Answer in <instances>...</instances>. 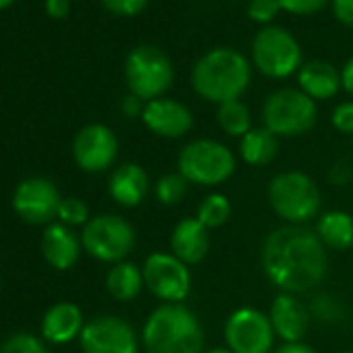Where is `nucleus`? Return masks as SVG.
I'll use <instances>...</instances> for the list:
<instances>
[{"label": "nucleus", "mask_w": 353, "mask_h": 353, "mask_svg": "<svg viewBox=\"0 0 353 353\" xmlns=\"http://www.w3.org/2000/svg\"><path fill=\"white\" fill-rule=\"evenodd\" d=\"M42 252L52 268L69 270L77 264L81 252V239L63 223H52L46 227L42 237Z\"/></svg>", "instance_id": "19"}, {"label": "nucleus", "mask_w": 353, "mask_h": 353, "mask_svg": "<svg viewBox=\"0 0 353 353\" xmlns=\"http://www.w3.org/2000/svg\"><path fill=\"white\" fill-rule=\"evenodd\" d=\"M204 353H233V351L229 347H214V349H208Z\"/></svg>", "instance_id": "41"}, {"label": "nucleus", "mask_w": 353, "mask_h": 353, "mask_svg": "<svg viewBox=\"0 0 353 353\" xmlns=\"http://www.w3.org/2000/svg\"><path fill=\"white\" fill-rule=\"evenodd\" d=\"M100 3L114 15L131 17V15H137L145 9L148 0H100Z\"/></svg>", "instance_id": "34"}, {"label": "nucleus", "mask_w": 353, "mask_h": 353, "mask_svg": "<svg viewBox=\"0 0 353 353\" xmlns=\"http://www.w3.org/2000/svg\"><path fill=\"white\" fill-rule=\"evenodd\" d=\"M310 316L320 320V322H324V324H336V322H341L345 318V307H343V303L336 297L322 293V295L312 299Z\"/></svg>", "instance_id": "28"}, {"label": "nucleus", "mask_w": 353, "mask_h": 353, "mask_svg": "<svg viewBox=\"0 0 353 353\" xmlns=\"http://www.w3.org/2000/svg\"><path fill=\"white\" fill-rule=\"evenodd\" d=\"M188 179L176 170V172H166L154 185V196L162 206H176L188 194Z\"/></svg>", "instance_id": "27"}, {"label": "nucleus", "mask_w": 353, "mask_h": 353, "mask_svg": "<svg viewBox=\"0 0 353 353\" xmlns=\"http://www.w3.org/2000/svg\"><path fill=\"white\" fill-rule=\"evenodd\" d=\"M141 272L145 289L162 303H183L192 293L190 266L174 254H150L141 266Z\"/></svg>", "instance_id": "10"}, {"label": "nucleus", "mask_w": 353, "mask_h": 353, "mask_svg": "<svg viewBox=\"0 0 353 353\" xmlns=\"http://www.w3.org/2000/svg\"><path fill=\"white\" fill-rule=\"evenodd\" d=\"M148 353H204L206 336L198 314L185 303H160L143 322Z\"/></svg>", "instance_id": "2"}, {"label": "nucleus", "mask_w": 353, "mask_h": 353, "mask_svg": "<svg viewBox=\"0 0 353 353\" xmlns=\"http://www.w3.org/2000/svg\"><path fill=\"white\" fill-rule=\"evenodd\" d=\"M316 235L324 248L345 252L353 248V216L343 210H330L318 216Z\"/></svg>", "instance_id": "22"}, {"label": "nucleus", "mask_w": 353, "mask_h": 353, "mask_svg": "<svg viewBox=\"0 0 353 353\" xmlns=\"http://www.w3.org/2000/svg\"><path fill=\"white\" fill-rule=\"evenodd\" d=\"M250 81V61L233 48H216L206 52L198 59L192 71V85L196 94L214 104L239 100Z\"/></svg>", "instance_id": "3"}, {"label": "nucleus", "mask_w": 353, "mask_h": 353, "mask_svg": "<svg viewBox=\"0 0 353 353\" xmlns=\"http://www.w3.org/2000/svg\"><path fill=\"white\" fill-rule=\"evenodd\" d=\"M216 121L221 125V129L231 135V137H243L248 131H252V112L248 108V104H243L241 100H231V102H223L219 104L216 110Z\"/></svg>", "instance_id": "25"}, {"label": "nucleus", "mask_w": 353, "mask_h": 353, "mask_svg": "<svg viewBox=\"0 0 353 353\" xmlns=\"http://www.w3.org/2000/svg\"><path fill=\"white\" fill-rule=\"evenodd\" d=\"M59 219L67 227H77V225L85 227L90 221V208L79 198H65L59 206Z\"/></svg>", "instance_id": "29"}, {"label": "nucleus", "mask_w": 353, "mask_h": 353, "mask_svg": "<svg viewBox=\"0 0 353 353\" xmlns=\"http://www.w3.org/2000/svg\"><path fill=\"white\" fill-rule=\"evenodd\" d=\"M332 11L343 26L353 28V0H332Z\"/></svg>", "instance_id": "36"}, {"label": "nucleus", "mask_w": 353, "mask_h": 353, "mask_svg": "<svg viewBox=\"0 0 353 353\" xmlns=\"http://www.w3.org/2000/svg\"><path fill=\"white\" fill-rule=\"evenodd\" d=\"M281 11L279 0H250L248 15L256 23H270Z\"/></svg>", "instance_id": "31"}, {"label": "nucleus", "mask_w": 353, "mask_h": 353, "mask_svg": "<svg viewBox=\"0 0 353 353\" xmlns=\"http://www.w3.org/2000/svg\"><path fill=\"white\" fill-rule=\"evenodd\" d=\"M119 154L117 135L100 123L85 125L73 141L75 162L85 172H102L106 170Z\"/></svg>", "instance_id": "14"}, {"label": "nucleus", "mask_w": 353, "mask_h": 353, "mask_svg": "<svg viewBox=\"0 0 353 353\" xmlns=\"http://www.w3.org/2000/svg\"><path fill=\"white\" fill-rule=\"evenodd\" d=\"M141 121L154 135L166 139H179L194 127L192 110L183 102L164 96L145 102Z\"/></svg>", "instance_id": "15"}, {"label": "nucleus", "mask_w": 353, "mask_h": 353, "mask_svg": "<svg viewBox=\"0 0 353 353\" xmlns=\"http://www.w3.org/2000/svg\"><path fill=\"white\" fill-rule=\"evenodd\" d=\"M83 314L81 310L71 301H61L52 305L42 320V334L46 341L63 345L73 341L83 330Z\"/></svg>", "instance_id": "21"}, {"label": "nucleus", "mask_w": 353, "mask_h": 353, "mask_svg": "<svg viewBox=\"0 0 353 353\" xmlns=\"http://www.w3.org/2000/svg\"><path fill=\"white\" fill-rule=\"evenodd\" d=\"M79 343L85 353H139L137 332L119 316H96L85 322Z\"/></svg>", "instance_id": "12"}, {"label": "nucleus", "mask_w": 353, "mask_h": 353, "mask_svg": "<svg viewBox=\"0 0 353 353\" xmlns=\"http://www.w3.org/2000/svg\"><path fill=\"white\" fill-rule=\"evenodd\" d=\"M299 90L316 100H330L341 88V73L326 61H307L297 71Z\"/></svg>", "instance_id": "20"}, {"label": "nucleus", "mask_w": 353, "mask_h": 353, "mask_svg": "<svg viewBox=\"0 0 353 353\" xmlns=\"http://www.w3.org/2000/svg\"><path fill=\"white\" fill-rule=\"evenodd\" d=\"M81 245L92 258L119 264L135 248V231L119 214H98L83 227Z\"/></svg>", "instance_id": "9"}, {"label": "nucleus", "mask_w": 353, "mask_h": 353, "mask_svg": "<svg viewBox=\"0 0 353 353\" xmlns=\"http://www.w3.org/2000/svg\"><path fill=\"white\" fill-rule=\"evenodd\" d=\"M268 202L287 225H305L320 214L322 194L303 170H283L268 183Z\"/></svg>", "instance_id": "4"}, {"label": "nucleus", "mask_w": 353, "mask_h": 353, "mask_svg": "<svg viewBox=\"0 0 353 353\" xmlns=\"http://www.w3.org/2000/svg\"><path fill=\"white\" fill-rule=\"evenodd\" d=\"M239 154L250 166H266L279 154V137L266 127H254L239 139Z\"/></svg>", "instance_id": "23"}, {"label": "nucleus", "mask_w": 353, "mask_h": 353, "mask_svg": "<svg viewBox=\"0 0 353 353\" xmlns=\"http://www.w3.org/2000/svg\"><path fill=\"white\" fill-rule=\"evenodd\" d=\"M108 194L119 206H139L150 194V176L145 168L135 162H127L114 168L108 179Z\"/></svg>", "instance_id": "18"}, {"label": "nucleus", "mask_w": 353, "mask_h": 353, "mask_svg": "<svg viewBox=\"0 0 353 353\" xmlns=\"http://www.w3.org/2000/svg\"><path fill=\"white\" fill-rule=\"evenodd\" d=\"M15 3V0H0V9H7Z\"/></svg>", "instance_id": "42"}, {"label": "nucleus", "mask_w": 353, "mask_h": 353, "mask_svg": "<svg viewBox=\"0 0 353 353\" xmlns=\"http://www.w3.org/2000/svg\"><path fill=\"white\" fill-rule=\"evenodd\" d=\"M61 202L63 198L57 185L50 179H42V176L21 181L13 196L15 212L32 225H46L57 219Z\"/></svg>", "instance_id": "13"}, {"label": "nucleus", "mask_w": 353, "mask_h": 353, "mask_svg": "<svg viewBox=\"0 0 353 353\" xmlns=\"http://www.w3.org/2000/svg\"><path fill=\"white\" fill-rule=\"evenodd\" d=\"M172 63L156 46L143 44L129 52L125 63V79L129 92L143 102L162 98V94L172 85Z\"/></svg>", "instance_id": "7"}, {"label": "nucleus", "mask_w": 353, "mask_h": 353, "mask_svg": "<svg viewBox=\"0 0 353 353\" xmlns=\"http://www.w3.org/2000/svg\"><path fill=\"white\" fill-rule=\"evenodd\" d=\"M143 272L133 262H119L106 274V289L119 301L135 299L143 289Z\"/></svg>", "instance_id": "24"}, {"label": "nucleus", "mask_w": 353, "mask_h": 353, "mask_svg": "<svg viewBox=\"0 0 353 353\" xmlns=\"http://www.w3.org/2000/svg\"><path fill=\"white\" fill-rule=\"evenodd\" d=\"M332 125L343 135H353V102H341L332 110Z\"/></svg>", "instance_id": "32"}, {"label": "nucleus", "mask_w": 353, "mask_h": 353, "mask_svg": "<svg viewBox=\"0 0 353 353\" xmlns=\"http://www.w3.org/2000/svg\"><path fill=\"white\" fill-rule=\"evenodd\" d=\"M279 5L291 15H314L324 9L326 0H279Z\"/></svg>", "instance_id": "33"}, {"label": "nucleus", "mask_w": 353, "mask_h": 353, "mask_svg": "<svg viewBox=\"0 0 353 353\" xmlns=\"http://www.w3.org/2000/svg\"><path fill=\"white\" fill-rule=\"evenodd\" d=\"M274 336L268 314L256 307H239L225 322V341L233 353H270Z\"/></svg>", "instance_id": "11"}, {"label": "nucleus", "mask_w": 353, "mask_h": 353, "mask_svg": "<svg viewBox=\"0 0 353 353\" xmlns=\"http://www.w3.org/2000/svg\"><path fill=\"white\" fill-rule=\"evenodd\" d=\"M272 353H318V351L314 347H310L307 343L299 341V343H285V345H281Z\"/></svg>", "instance_id": "39"}, {"label": "nucleus", "mask_w": 353, "mask_h": 353, "mask_svg": "<svg viewBox=\"0 0 353 353\" xmlns=\"http://www.w3.org/2000/svg\"><path fill=\"white\" fill-rule=\"evenodd\" d=\"M262 121L276 137H297L307 133L318 121L316 102L301 90L285 88L272 92L262 106Z\"/></svg>", "instance_id": "6"}, {"label": "nucleus", "mask_w": 353, "mask_h": 353, "mask_svg": "<svg viewBox=\"0 0 353 353\" xmlns=\"http://www.w3.org/2000/svg\"><path fill=\"white\" fill-rule=\"evenodd\" d=\"M210 252V235L208 229L196 219L185 216L174 225L170 233V254H174L188 266L200 264Z\"/></svg>", "instance_id": "17"}, {"label": "nucleus", "mask_w": 353, "mask_h": 353, "mask_svg": "<svg viewBox=\"0 0 353 353\" xmlns=\"http://www.w3.org/2000/svg\"><path fill=\"white\" fill-rule=\"evenodd\" d=\"M231 214H233L231 200L223 194H210L198 206L196 219L210 231V229H219V227L227 225Z\"/></svg>", "instance_id": "26"}, {"label": "nucleus", "mask_w": 353, "mask_h": 353, "mask_svg": "<svg viewBox=\"0 0 353 353\" xmlns=\"http://www.w3.org/2000/svg\"><path fill=\"white\" fill-rule=\"evenodd\" d=\"M343 353H353V351H343Z\"/></svg>", "instance_id": "43"}, {"label": "nucleus", "mask_w": 353, "mask_h": 353, "mask_svg": "<svg viewBox=\"0 0 353 353\" xmlns=\"http://www.w3.org/2000/svg\"><path fill=\"white\" fill-rule=\"evenodd\" d=\"M143 100H139L137 96H133V94H129L125 100H123V112L127 114V117H141L143 114V106L145 104H141Z\"/></svg>", "instance_id": "38"}, {"label": "nucleus", "mask_w": 353, "mask_h": 353, "mask_svg": "<svg viewBox=\"0 0 353 353\" xmlns=\"http://www.w3.org/2000/svg\"><path fill=\"white\" fill-rule=\"evenodd\" d=\"M0 353H46V347L38 336L28 332H17L3 343Z\"/></svg>", "instance_id": "30"}, {"label": "nucleus", "mask_w": 353, "mask_h": 353, "mask_svg": "<svg viewBox=\"0 0 353 353\" xmlns=\"http://www.w3.org/2000/svg\"><path fill=\"white\" fill-rule=\"evenodd\" d=\"M176 168L188 183L214 188L231 179L237 168V160L233 150L216 139H194L179 152Z\"/></svg>", "instance_id": "5"}, {"label": "nucleus", "mask_w": 353, "mask_h": 353, "mask_svg": "<svg viewBox=\"0 0 353 353\" xmlns=\"http://www.w3.org/2000/svg\"><path fill=\"white\" fill-rule=\"evenodd\" d=\"M353 179V166L347 160H336L328 170V181L336 188H345Z\"/></svg>", "instance_id": "35"}, {"label": "nucleus", "mask_w": 353, "mask_h": 353, "mask_svg": "<svg viewBox=\"0 0 353 353\" xmlns=\"http://www.w3.org/2000/svg\"><path fill=\"white\" fill-rule=\"evenodd\" d=\"M69 0H46V13L54 19H63L69 15Z\"/></svg>", "instance_id": "37"}, {"label": "nucleus", "mask_w": 353, "mask_h": 353, "mask_svg": "<svg viewBox=\"0 0 353 353\" xmlns=\"http://www.w3.org/2000/svg\"><path fill=\"white\" fill-rule=\"evenodd\" d=\"M268 318L276 336H281L285 343H299L303 341L310 328L312 316H310V307H305L297 299V295L279 293L270 305Z\"/></svg>", "instance_id": "16"}, {"label": "nucleus", "mask_w": 353, "mask_h": 353, "mask_svg": "<svg viewBox=\"0 0 353 353\" xmlns=\"http://www.w3.org/2000/svg\"><path fill=\"white\" fill-rule=\"evenodd\" d=\"M266 279L281 293H307L316 289L328 270L326 248L316 231L305 225H285L274 229L260 254Z\"/></svg>", "instance_id": "1"}, {"label": "nucleus", "mask_w": 353, "mask_h": 353, "mask_svg": "<svg viewBox=\"0 0 353 353\" xmlns=\"http://www.w3.org/2000/svg\"><path fill=\"white\" fill-rule=\"evenodd\" d=\"M301 46L283 28L268 26L252 42V61L256 69L270 79H285L301 69Z\"/></svg>", "instance_id": "8"}, {"label": "nucleus", "mask_w": 353, "mask_h": 353, "mask_svg": "<svg viewBox=\"0 0 353 353\" xmlns=\"http://www.w3.org/2000/svg\"><path fill=\"white\" fill-rule=\"evenodd\" d=\"M341 83H343V90L353 96V57L345 63L341 71Z\"/></svg>", "instance_id": "40"}]
</instances>
